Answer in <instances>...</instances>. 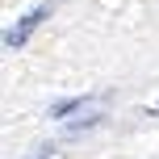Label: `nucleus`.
<instances>
[{"label": "nucleus", "mask_w": 159, "mask_h": 159, "mask_svg": "<svg viewBox=\"0 0 159 159\" xmlns=\"http://www.w3.org/2000/svg\"><path fill=\"white\" fill-rule=\"evenodd\" d=\"M42 17H50V4H38V8H30V13H25L21 21H17L13 30L4 34V46H13V50H17V46H25V42H30V34L38 30V21H42Z\"/></svg>", "instance_id": "obj_1"}, {"label": "nucleus", "mask_w": 159, "mask_h": 159, "mask_svg": "<svg viewBox=\"0 0 159 159\" xmlns=\"http://www.w3.org/2000/svg\"><path fill=\"white\" fill-rule=\"evenodd\" d=\"M101 113H84V117H75V121H67V134H80V130H92V126H101Z\"/></svg>", "instance_id": "obj_2"}, {"label": "nucleus", "mask_w": 159, "mask_h": 159, "mask_svg": "<svg viewBox=\"0 0 159 159\" xmlns=\"http://www.w3.org/2000/svg\"><path fill=\"white\" fill-rule=\"evenodd\" d=\"M84 101H88V96H71V101H59V105H55V109H50V117H55V121H63V117H67V113H75V109H80V105H84Z\"/></svg>", "instance_id": "obj_3"}, {"label": "nucleus", "mask_w": 159, "mask_h": 159, "mask_svg": "<svg viewBox=\"0 0 159 159\" xmlns=\"http://www.w3.org/2000/svg\"><path fill=\"white\" fill-rule=\"evenodd\" d=\"M30 159H59V155H55V147H42V151H34Z\"/></svg>", "instance_id": "obj_4"}]
</instances>
